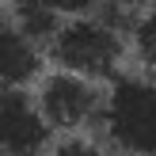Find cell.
<instances>
[{"instance_id":"6","label":"cell","mask_w":156,"mask_h":156,"mask_svg":"<svg viewBox=\"0 0 156 156\" xmlns=\"http://www.w3.org/2000/svg\"><path fill=\"white\" fill-rule=\"evenodd\" d=\"M4 8H8V15H12V23H15L27 38H34L42 50L53 42L57 27L65 23L46 0H4Z\"/></svg>"},{"instance_id":"2","label":"cell","mask_w":156,"mask_h":156,"mask_svg":"<svg viewBox=\"0 0 156 156\" xmlns=\"http://www.w3.org/2000/svg\"><path fill=\"white\" fill-rule=\"evenodd\" d=\"M129 53V30L103 15H84V19H65L46 46V57L53 69L88 76V80L111 84L122 73V61Z\"/></svg>"},{"instance_id":"8","label":"cell","mask_w":156,"mask_h":156,"mask_svg":"<svg viewBox=\"0 0 156 156\" xmlns=\"http://www.w3.org/2000/svg\"><path fill=\"white\" fill-rule=\"evenodd\" d=\"M50 156H114V152L91 133H61L53 141Z\"/></svg>"},{"instance_id":"3","label":"cell","mask_w":156,"mask_h":156,"mask_svg":"<svg viewBox=\"0 0 156 156\" xmlns=\"http://www.w3.org/2000/svg\"><path fill=\"white\" fill-rule=\"evenodd\" d=\"M34 95H38L46 122L57 133H84V129H95V122H99L107 84L65 73V69H53V73H46L38 80Z\"/></svg>"},{"instance_id":"7","label":"cell","mask_w":156,"mask_h":156,"mask_svg":"<svg viewBox=\"0 0 156 156\" xmlns=\"http://www.w3.org/2000/svg\"><path fill=\"white\" fill-rule=\"evenodd\" d=\"M129 53H133L137 69L156 76V4L141 8L129 23Z\"/></svg>"},{"instance_id":"9","label":"cell","mask_w":156,"mask_h":156,"mask_svg":"<svg viewBox=\"0 0 156 156\" xmlns=\"http://www.w3.org/2000/svg\"><path fill=\"white\" fill-rule=\"evenodd\" d=\"M149 4H156V0H126V8H129V12H133V15L141 12V8H149Z\"/></svg>"},{"instance_id":"1","label":"cell","mask_w":156,"mask_h":156,"mask_svg":"<svg viewBox=\"0 0 156 156\" xmlns=\"http://www.w3.org/2000/svg\"><path fill=\"white\" fill-rule=\"evenodd\" d=\"M95 137L114 156H156V76L137 69L107 84Z\"/></svg>"},{"instance_id":"5","label":"cell","mask_w":156,"mask_h":156,"mask_svg":"<svg viewBox=\"0 0 156 156\" xmlns=\"http://www.w3.org/2000/svg\"><path fill=\"white\" fill-rule=\"evenodd\" d=\"M42 65H46V50L12 23L0 0V88H27V84L42 80L46 76Z\"/></svg>"},{"instance_id":"4","label":"cell","mask_w":156,"mask_h":156,"mask_svg":"<svg viewBox=\"0 0 156 156\" xmlns=\"http://www.w3.org/2000/svg\"><path fill=\"white\" fill-rule=\"evenodd\" d=\"M53 133L34 91L0 88V156H50Z\"/></svg>"}]
</instances>
